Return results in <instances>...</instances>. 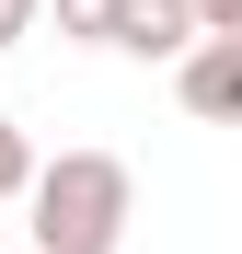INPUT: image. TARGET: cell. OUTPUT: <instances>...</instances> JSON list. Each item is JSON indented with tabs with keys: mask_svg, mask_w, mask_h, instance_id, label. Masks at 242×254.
<instances>
[{
	"mask_svg": "<svg viewBox=\"0 0 242 254\" xmlns=\"http://www.w3.org/2000/svg\"><path fill=\"white\" fill-rule=\"evenodd\" d=\"M35 254H115L127 243V220H139V174L115 150H58V162H35Z\"/></svg>",
	"mask_w": 242,
	"mask_h": 254,
	"instance_id": "1",
	"label": "cell"
},
{
	"mask_svg": "<svg viewBox=\"0 0 242 254\" xmlns=\"http://www.w3.org/2000/svg\"><path fill=\"white\" fill-rule=\"evenodd\" d=\"M173 93H185L196 127H242V35H208V47L173 69Z\"/></svg>",
	"mask_w": 242,
	"mask_h": 254,
	"instance_id": "2",
	"label": "cell"
},
{
	"mask_svg": "<svg viewBox=\"0 0 242 254\" xmlns=\"http://www.w3.org/2000/svg\"><path fill=\"white\" fill-rule=\"evenodd\" d=\"M115 47H127V58H196V47H208V35H196V0H127V23H115Z\"/></svg>",
	"mask_w": 242,
	"mask_h": 254,
	"instance_id": "3",
	"label": "cell"
},
{
	"mask_svg": "<svg viewBox=\"0 0 242 254\" xmlns=\"http://www.w3.org/2000/svg\"><path fill=\"white\" fill-rule=\"evenodd\" d=\"M115 23H127V0H58V35L69 47H115Z\"/></svg>",
	"mask_w": 242,
	"mask_h": 254,
	"instance_id": "4",
	"label": "cell"
},
{
	"mask_svg": "<svg viewBox=\"0 0 242 254\" xmlns=\"http://www.w3.org/2000/svg\"><path fill=\"white\" fill-rule=\"evenodd\" d=\"M0 196H35V139L0 116Z\"/></svg>",
	"mask_w": 242,
	"mask_h": 254,
	"instance_id": "5",
	"label": "cell"
},
{
	"mask_svg": "<svg viewBox=\"0 0 242 254\" xmlns=\"http://www.w3.org/2000/svg\"><path fill=\"white\" fill-rule=\"evenodd\" d=\"M35 12H47V0H0V47H23V35H35Z\"/></svg>",
	"mask_w": 242,
	"mask_h": 254,
	"instance_id": "6",
	"label": "cell"
},
{
	"mask_svg": "<svg viewBox=\"0 0 242 254\" xmlns=\"http://www.w3.org/2000/svg\"><path fill=\"white\" fill-rule=\"evenodd\" d=\"M196 35H242V0H196Z\"/></svg>",
	"mask_w": 242,
	"mask_h": 254,
	"instance_id": "7",
	"label": "cell"
}]
</instances>
